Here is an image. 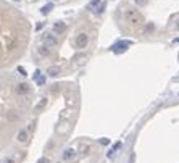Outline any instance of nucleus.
Segmentation results:
<instances>
[{
    "mask_svg": "<svg viewBox=\"0 0 179 163\" xmlns=\"http://www.w3.org/2000/svg\"><path fill=\"white\" fill-rule=\"evenodd\" d=\"M29 39L31 24L27 18L7 0H0V70L21 58Z\"/></svg>",
    "mask_w": 179,
    "mask_h": 163,
    "instance_id": "obj_1",
    "label": "nucleus"
},
{
    "mask_svg": "<svg viewBox=\"0 0 179 163\" xmlns=\"http://www.w3.org/2000/svg\"><path fill=\"white\" fill-rule=\"evenodd\" d=\"M87 44H89V36L86 32H79L76 37H74V47H76V49H79V50L86 49Z\"/></svg>",
    "mask_w": 179,
    "mask_h": 163,
    "instance_id": "obj_2",
    "label": "nucleus"
},
{
    "mask_svg": "<svg viewBox=\"0 0 179 163\" xmlns=\"http://www.w3.org/2000/svg\"><path fill=\"white\" fill-rule=\"evenodd\" d=\"M42 41H44V45L47 47V49H53V47H56V44H58V41H56V37L50 32H45L44 37H42Z\"/></svg>",
    "mask_w": 179,
    "mask_h": 163,
    "instance_id": "obj_3",
    "label": "nucleus"
},
{
    "mask_svg": "<svg viewBox=\"0 0 179 163\" xmlns=\"http://www.w3.org/2000/svg\"><path fill=\"white\" fill-rule=\"evenodd\" d=\"M65 29H66V23H65V21H56V23L53 24V31H55L56 34L65 32Z\"/></svg>",
    "mask_w": 179,
    "mask_h": 163,
    "instance_id": "obj_4",
    "label": "nucleus"
},
{
    "mask_svg": "<svg viewBox=\"0 0 179 163\" xmlns=\"http://www.w3.org/2000/svg\"><path fill=\"white\" fill-rule=\"evenodd\" d=\"M60 73H61L60 66H49V68H47V74H49L50 78H56Z\"/></svg>",
    "mask_w": 179,
    "mask_h": 163,
    "instance_id": "obj_5",
    "label": "nucleus"
},
{
    "mask_svg": "<svg viewBox=\"0 0 179 163\" xmlns=\"http://www.w3.org/2000/svg\"><path fill=\"white\" fill-rule=\"evenodd\" d=\"M34 79H36L37 86H44V84H45V78H44V74H42L41 71H36V73H34Z\"/></svg>",
    "mask_w": 179,
    "mask_h": 163,
    "instance_id": "obj_6",
    "label": "nucleus"
},
{
    "mask_svg": "<svg viewBox=\"0 0 179 163\" xmlns=\"http://www.w3.org/2000/svg\"><path fill=\"white\" fill-rule=\"evenodd\" d=\"M45 105H47V99H42V100H41V102H39V103H37L36 107H34V111H36V113H39V111H42V110H44V107H45Z\"/></svg>",
    "mask_w": 179,
    "mask_h": 163,
    "instance_id": "obj_7",
    "label": "nucleus"
},
{
    "mask_svg": "<svg viewBox=\"0 0 179 163\" xmlns=\"http://www.w3.org/2000/svg\"><path fill=\"white\" fill-rule=\"evenodd\" d=\"M74 157V150L73 149H68L66 152L63 153V160H70V158H73Z\"/></svg>",
    "mask_w": 179,
    "mask_h": 163,
    "instance_id": "obj_8",
    "label": "nucleus"
},
{
    "mask_svg": "<svg viewBox=\"0 0 179 163\" xmlns=\"http://www.w3.org/2000/svg\"><path fill=\"white\" fill-rule=\"evenodd\" d=\"M26 136H27L26 131H20V132H18V141H20V142H24V141H26Z\"/></svg>",
    "mask_w": 179,
    "mask_h": 163,
    "instance_id": "obj_9",
    "label": "nucleus"
},
{
    "mask_svg": "<svg viewBox=\"0 0 179 163\" xmlns=\"http://www.w3.org/2000/svg\"><path fill=\"white\" fill-rule=\"evenodd\" d=\"M52 7H53L52 3H49V5H45V7H42V10H41V13H42V15H47V13H49V12L52 10Z\"/></svg>",
    "mask_w": 179,
    "mask_h": 163,
    "instance_id": "obj_10",
    "label": "nucleus"
},
{
    "mask_svg": "<svg viewBox=\"0 0 179 163\" xmlns=\"http://www.w3.org/2000/svg\"><path fill=\"white\" fill-rule=\"evenodd\" d=\"M39 53L44 55V57H45V55H49V49H47L45 45H44V47H39Z\"/></svg>",
    "mask_w": 179,
    "mask_h": 163,
    "instance_id": "obj_11",
    "label": "nucleus"
},
{
    "mask_svg": "<svg viewBox=\"0 0 179 163\" xmlns=\"http://www.w3.org/2000/svg\"><path fill=\"white\" fill-rule=\"evenodd\" d=\"M37 163H50V161H49V158H47V157H42V158L37 160Z\"/></svg>",
    "mask_w": 179,
    "mask_h": 163,
    "instance_id": "obj_12",
    "label": "nucleus"
},
{
    "mask_svg": "<svg viewBox=\"0 0 179 163\" xmlns=\"http://www.w3.org/2000/svg\"><path fill=\"white\" fill-rule=\"evenodd\" d=\"M136 3H137V5H145L147 0H136Z\"/></svg>",
    "mask_w": 179,
    "mask_h": 163,
    "instance_id": "obj_13",
    "label": "nucleus"
},
{
    "mask_svg": "<svg viewBox=\"0 0 179 163\" xmlns=\"http://www.w3.org/2000/svg\"><path fill=\"white\" fill-rule=\"evenodd\" d=\"M18 73H21L23 76L26 74V71H24V68H21V66H20V68H18Z\"/></svg>",
    "mask_w": 179,
    "mask_h": 163,
    "instance_id": "obj_14",
    "label": "nucleus"
},
{
    "mask_svg": "<svg viewBox=\"0 0 179 163\" xmlns=\"http://www.w3.org/2000/svg\"><path fill=\"white\" fill-rule=\"evenodd\" d=\"M7 163H13V160H8V161H7Z\"/></svg>",
    "mask_w": 179,
    "mask_h": 163,
    "instance_id": "obj_15",
    "label": "nucleus"
}]
</instances>
